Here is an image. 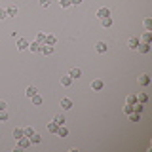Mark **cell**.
<instances>
[{
    "mask_svg": "<svg viewBox=\"0 0 152 152\" xmlns=\"http://www.w3.org/2000/svg\"><path fill=\"white\" fill-rule=\"evenodd\" d=\"M139 44H141V40H139L137 36H131L129 40H127V48H129V50H133V51L139 48Z\"/></svg>",
    "mask_w": 152,
    "mask_h": 152,
    "instance_id": "obj_3",
    "label": "cell"
},
{
    "mask_svg": "<svg viewBox=\"0 0 152 152\" xmlns=\"http://www.w3.org/2000/svg\"><path fill=\"white\" fill-rule=\"evenodd\" d=\"M57 135H59V137H69V129H66L65 126H59V129H57Z\"/></svg>",
    "mask_w": 152,
    "mask_h": 152,
    "instance_id": "obj_21",
    "label": "cell"
},
{
    "mask_svg": "<svg viewBox=\"0 0 152 152\" xmlns=\"http://www.w3.org/2000/svg\"><path fill=\"white\" fill-rule=\"evenodd\" d=\"M69 76H70L72 80H78V78H82V69H78V66L70 69V70H69Z\"/></svg>",
    "mask_w": 152,
    "mask_h": 152,
    "instance_id": "obj_4",
    "label": "cell"
},
{
    "mask_svg": "<svg viewBox=\"0 0 152 152\" xmlns=\"http://www.w3.org/2000/svg\"><path fill=\"white\" fill-rule=\"evenodd\" d=\"M12 135H13V139L17 141V139H21V137L25 135V133H23V129H21V127H15V129L12 131Z\"/></svg>",
    "mask_w": 152,
    "mask_h": 152,
    "instance_id": "obj_18",
    "label": "cell"
},
{
    "mask_svg": "<svg viewBox=\"0 0 152 152\" xmlns=\"http://www.w3.org/2000/svg\"><path fill=\"white\" fill-rule=\"evenodd\" d=\"M36 93H38V89L34 88V86H28V88L25 89V95H27V97H28V99H31V97H32V95H36Z\"/></svg>",
    "mask_w": 152,
    "mask_h": 152,
    "instance_id": "obj_16",
    "label": "cell"
},
{
    "mask_svg": "<svg viewBox=\"0 0 152 152\" xmlns=\"http://www.w3.org/2000/svg\"><path fill=\"white\" fill-rule=\"evenodd\" d=\"M17 148H19V150L31 148V139H28V137H25V135H23L21 139H17Z\"/></svg>",
    "mask_w": 152,
    "mask_h": 152,
    "instance_id": "obj_1",
    "label": "cell"
},
{
    "mask_svg": "<svg viewBox=\"0 0 152 152\" xmlns=\"http://www.w3.org/2000/svg\"><path fill=\"white\" fill-rule=\"evenodd\" d=\"M78 4H82V0H70V6H78Z\"/></svg>",
    "mask_w": 152,
    "mask_h": 152,
    "instance_id": "obj_36",
    "label": "cell"
},
{
    "mask_svg": "<svg viewBox=\"0 0 152 152\" xmlns=\"http://www.w3.org/2000/svg\"><path fill=\"white\" fill-rule=\"evenodd\" d=\"M137 51H141V53H148V51H150V44H146V42H141L139 48H137Z\"/></svg>",
    "mask_w": 152,
    "mask_h": 152,
    "instance_id": "obj_12",
    "label": "cell"
},
{
    "mask_svg": "<svg viewBox=\"0 0 152 152\" xmlns=\"http://www.w3.org/2000/svg\"><path fill=\"white\" fill-rule=\"evenodd\" d=\"M89 88H91V91H103L104 82H103V80H93V82L89 84Z\"/></svg>",
    "mask_w": 152,
    "mask_h": 152,
    "instance_id": "obj_2",
    "label": "cell"
},
{
    "mask_svg": "<svg viewBox=\"0 0 152 152\" xmlns=\"http://www.w3.org/2000/svg\"><path fill=\"white\" fill-rule=\"evenodd\" d=\"M31 99H32V104H36V107H40V104H42V97H40L38 93H36V95H32Z\"/></svg>",
    "mask_w": 152,
    "mask_h": 152,
    "instance_id": "obj_24",
    "label": "cell"
},
{
    "mask_svg": "<svg viewBox=\"0 0 152 152\" xmlns=\"http://www.w3.org/2000/svg\"><path fill=\"white\" fill-rule=\"evenodd\" d=\"M142 25H145V28H146V31H152V19H150V17H145Z\"/></svg>",
    "mask_w": 152,
    "mask_h": 152,
    "instance_id": "obj_25",
    "label": "cell"
},
{
    "mask_svg": "<svg viewBox=\"0 0 152 152\" xmlns=\"http://www.w3.org/2000/svg\"><path fill=\"white\" fill-rule=\"evenodd\" d=\"M8 118H10V114L6 110H0V122H6Z\"/></svg>",
    "mask_w": 152,
    "mask_h": 152,
    "instance_id": "obj_29",
    "label": "cell"
},
{
    "mask_svg": "<svg viewBox=\"0 0 152 152\" xmlns=\"http://www.w3.org/2000/svg\"><path fill=\"white\" fill-rule=\"evenodd\" d=\"M57 129H59V126H57L55 122H50V124H48V131H50V133H57Z\"/></svg>",
    "mask_w": 152,
    "mask_h": 152,
    "instance_id": "obj_22",
    "label": "cell"
},
{
    "mask_svg": "<svg viewBox=\"0 0 152 152\" xmlns=\"http://www.w3.org/2000/svg\"><path fill=\"white\" fill-rule=\"evenodd\" d=\"M53 122L57 124V126H65V116H63V114H55V118H53Z\"/></svg>",
    "mask_w": 152,
    "mask_h": 152,
    "instance_id": "obj_17",
    "label": "cell"
},
{
    "mask_svg": "<svg viewBox=\"0 0 152 152\" xmlns=\"http://www.w3.org/2000/svg\"><path fill=\"white\" fill-rule=\"evenodd\" d=\"M50 2H51V0H40V6L42 8H48V6H50Z\"/></svg>",
    "mask_w": 152,
    "mask_h": 152,
    "instance_id": "obj_34",
    "label": "cell"
},
{
    "mask_svg": "<svg viewBox=\"0 0 152 152\" xmlns=\"http://www.w3.org/2000/svg\"><path fill=\"white\" fill-rule=\"evenodd\" d=\"M59 6L61 8H69L70 6V0H59Z\"/></svg>",
    "mask_w": 152,
    "mask_h": 152,
    "instance_id": "obj_30",
    "label": "cell"
},
{
    "mask_svg": "<svg viewBox=\"0 0 152 152\" xmlns=\"http://www.w3.org/2000/svg\"><path fill=\"white\" fill-rule=\"evenodd\" d=\"M8 108V104H6V101H0V110H6Z\"/></svg>",
    "mask_w": 152,
    "mask_h": 152,
    "instance_id": "obj_35",
    "label": "cell"
},
{
    "mask_svg": "<svg viewBox=\"0 0 152 152\" xmlns=\"http://www.w3.org/2000/svg\"><path fill=\"white\" fill-rule=\"evenodd\" d=\"M137 99H139V103H142V104H145V103H146V99H148V97H146V93H141V95H139Z\"/></svg>",
    "mask_w": 152,
    "mask_h": 152,
    "instance_id": "obj_32",
    "label": "cell"
},
{
    "mask_svg": "<svg viewBox=\"0 0 152 152\" xmlns=\"http://www.w3.org/2000/svg\"><path fill=\"white\" fill-rule=\"evenodd\" d=\"M95 50H97V53H107V50H108V46H107V42H103V40H99L97 44H95Z\"/></svg>",
    "mask_w": 152,
    "mask_h": 152,
    "instance_id": "obj_5",
    "label": "cell"
},
{
    "mask_svg": "<svg viewBox=\"0 0 152 152\" xmlns=\"http://www.w3.org/2000/svg\"><path fill=\"white\" fill-rule=\"evenodd\" d=\"M28 139H31V145H40V142H42V135H38V133H32Z\"/></svg>",
    "mask_w": 152,
    "mask_h": 152,
    "instance_id": "obj_13",
    "label": "cell"
},
{
    "mask_svg": "<svg viewBox=\"0 0 152 152\" xmlns=\"http://www.w3.org/2000/svg\"><path fill=\"white\" fill-rule=\"evenodd\" d=\"M44 44H48V46H55V44H57V38H55L53 34H46Z\"/></svg>",
    "mask_w": 152,
    "mask_h": 152,
    "instance_id": "obj_14",
    "label": "cell"
},
{
    "mask_svg": "<svg viewBox=\"0 0 152 152\" xmlns=\"http://www.w3.org/2000/svg\"><path fill=\"white\" fill-rule=\"evenodd\" d=\"M6 13H8V17H15L17 15V6H10L6 10Z\"/></svg>",
    "mask_w": 152,
    "mask_h": 152,
    "instance_id": "obj_20",
    "label": "cell"
},
{
    "mask_svg": "<svg viewBox=\"0 0 152 152\" xmlns=\"http://www.w3.org/2000/svg\"><path fill=\"white\" fill-rule=\"evenodd\" d=\"M61 108H63V110H70V108H72V101H70V99H61Z\"/></svg>",
    "mask_w": 152,
    "mask_h": 152,
    "instance_id": "obj_10",
    "label": "cell"
},
{
    "mask_svg": "<svg viewBox=\"0 0 152 152\" xmlns=\"http://www.w3.org/2000/svg\"><path fill=\"white\" fill-rule=\"evenodd\" d=\"M139 40H141V42H146V44H150V40H152V32H150V31H146L145 34L139 38Z\"/></svg>",
    "mask_w": 152,
    "mask_h": 152,
    "instance_id": "obj_19",
    "label": "cell"
},
{
    "mask_svg": "<svg viewBox=\"0 0 152 152\" xmlns=\"http://www.w3.org/2000/svg\"><path fill=\"white\" fill-rule=\"evenodd\" d=\"M126 103H127V104H135V103H137V95H135V93L127 95V97H126Z\"/></svg>",
    "mask_w": 152,
    "mask_h": 152,
    "instance_id": "obj_23",
    "label": "cell"
},
{
    "mask_svg": "<svg viewBox=\"0 0 152 152\" xmlns=\"http://www.w3.org/2000/svg\"><path fill=\"white\" fill-rule=\"evenodd\" d=\"M124 112H126L127 116H129V114L133 112V104H126V108H124Z\"/></svg>",
    "mask_w": 152,
    "mask_h": 152,
    "instance_id": "obj_31",
    "label": "cell"
},
{
    "mask_svg": "<svg viewBox=\"0 0 152 152\" xmlns=\"http://www.w3.org/2000/svg\"><path fill=\"white\" fill-rule=\"evenodd\" d=\"M8 17V13H6V10L4 8H0V21H4V19Z\"/></svg>",
    "mask_w": 152,
    "mask_h": 152,
    "instance_id": "obj_33",
    "label": "cell"
},
{
    "mask_svg": "<svg viewBox=\"0 0 152 152\" xmlns=\"http://www.w3.org/2000/svg\"><path fill=\"white\" fill-rule=\"evenodd\" d=\"M61 86H65V88H70V86H72V78H70L69 74H65V76H61Z\"/></svg>",
    "mask_w": 152,
    "mask_h": 152,
    "instance_id": "obj_9",
    "label": "cell"
},
{
    "mask_svg": "<svg viewBox=\"0 0 152 152\" xmlns=\"http://www.w3.org/2000/svg\"><path fill=\"white\" fill-rule=\"evenodd\" d=\"M28 50H31L32 53H40V50H42V44L34 40V42H31V44H28Z\"/></svg>",
    "mask_w": 152,
    "mask_h": 152,
    "instance_id": "obj_6",
    "label": "cell"
},
{
    "mask_svg": "<svg viewBox=\"0 0 152 152\" xmlns=\"http://www.w3.org/2000/svg\"><path fill=\"white\" fill-rule=\"evenodd\" d=\"M139 84L146 88V86L150 84V76H148V74H141V76H139Z\"/></svg>",
    "mask_w": 152,
    "mask_h": 152,
    "instance_id": "obj_15",
    "label": "cell"
},
{
    "mask_svg": "<svg viewBox=\"0 0 152 152\" xmlns=\"http://www.w3.org/2000/svg\"><path fill=\"white\" fill-rule=\"evenodd\" d=\"M97 17H99V19L110 17V10H108V8H99V10H97Z\"/></svg>",
    "mask_w": 152,
    "mask_h": 152,
    "instance_id": "obj_7",
    "label": "cell"
},
{
    "mask_svg": "<svg viewBox=\"0 0 152 152\" xmlns=\"http://www.w3.org/2000/svg\"><path fill=\"white\" fill-rule=\"evenodd\" d=\"M23 133H25V137H31L32 133H36V131H34V127H25V129H23Z\"/></svg>",
    "mask_w": 152,
    "mask_h": 152,
    "instance_id": "obj_28",
    "label": "cell"
},
{
    "mask_svg": "<svg viewBox=\"0 0 152 152\" xmlns=\"http://www.w3.org/2000/svg\"><path fill=\"white\" fill-rule=\"evenodd\" d=\"M17 50L19 51L28 50V40H25V38H19V40H17Z\"/></svg>",
    "mask_w": 152,
    "mask_h": 152,
    "instance_id": "obj_8",
    "label": "cell"
},
{
    "mask_svg": "<svg viewBox=\"0 0 152 152\" xmlns=\"http://www.w3.org/2000/svg\"><path fill=\"white\" fill-rule=\"evenodd\" d=\"M44 40H46V32H38V34H36V42L44 44Z\"/></svg>",
    "mask_w": 152,
    "mask_h": 152,
    "instance_id": "obj_27",
    "label": "cell"
},
{
    "mask_svg": "<svg viewBox=\"0 0 152 152\" xmlns=\"http://www.w3.org/2000/svg\"><path fill=\"white\" fill-rule=\"evenodd\" d=\"M53 46H48V44H42V50H40V53H44V55H51L53 53Z\"/></svg>",
    "mask_w": 152,
    "mask_h": 152,
    "instance_id": "obj_11",
    "label": "cell"
},
{
    "mask_svg": "<svg viewBox=\"0 0 152 152\" xmlns=\"http://www.w3.org/2000/svg\"><path fill=\"white\" fill-rule=\"evenodd\" d=\"M101 23H103L104 28H108V27L112 25V17H104V19H101Z\"/></svg>",
    "mask_w": 152,
    "mask_h": 152,
    "instance_id": "obj_26",
    "label": "cell"
}]
</instances>
